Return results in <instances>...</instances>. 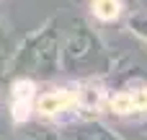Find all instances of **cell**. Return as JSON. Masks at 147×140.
Wrapping results in <instances>:
<instances>
[{"label":"cell","mask_w":147,"mask_h":140,"mask_svg":"<svg viewBox=\"0 0 147 140\" xmlns=\"http://www.w3.org/2000/svg\"><path fill=\"white\" fill-rule=\"evenodd\" d=\"M109 109L114 114H134V112H147V88H129L116 96H111Z\"/></svg>","instance_id":"6da1fadb"},{"label":"cell","mask_w":147,"mask_h":140,"mask_svg":"<svg viewBox=\"0 0 147 140\" xmlns=\"http://www.w3.org/2000/svg\"><path fill=\"white\" fill-rule=\"evenodd\" d=\"M31 101H34V83L31 81H18L13 86L10 94V112L16 122H23L31 112Z\"/></svg>","instance_id":"7a4b0ae2"},{"label":"cell","mask_w":147,"mask_h":140,"mask_svg":"<svg viewBox=\"0 0 147 140\" xmlns=\"http://www.w3.org/2000/svg\"><path fill=\"white\" fill-rule=\"evenodd\" d=\"M78 101V96L70 91V88H57V91H49L39 99V114L41 117H52L57 112H65L70 109L72 104Z\"/></svg>","instance_id":"3957f363"},{"label":"cell","mask_w":147,"mask_h":140,"mask_svg":"<svg viewBox=\"0 0 147 140\" xmlns=\"http://www.w3.org/2000/svg\"><path fill=\"white\" fill-rule=\"evenodd\" d=\"M93 13L101 21H114L121 13V0H93Z\"/></svg>","instance_id":"277c9868"}]
</instances>
